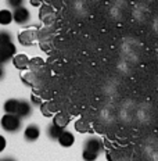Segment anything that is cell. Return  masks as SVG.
<instances>
[{
    "label": "cell",
    "instance_id": "1",
    "mask_svg": "<svg viewBox=\"0 0 158 161\" xmlns=\"http://www.w3.org/2000/svg\"><path fill=\"white\" fill-rule=\"evenodd\" d=\"M0 125L8 133L18 132V130L21 129V118H19L17 114H4V115L2 117Z\"/></svg>",
    "mask_w": 158,
    "mask_h": 161
},
{
    "label": "cell",
    "instance_id": "2",
    "mask_svg": "<svg viewBox=\"0 0 158 161\" xmlns=\"http://www.w3.org/2000/svg\"><path fill=\"white\" fill-rule=\"evenodd\" d=\"M39 36V32L36 29H26L18 35V42L24 46H31Z\"/></svg>",
    "mask_w": 158,
    "mask_h": 161
},
{
    "label": "cell",
    "instance_id": "3",
    "mask_svg": "<svg viewBox=\"0 0 158 161\" xmlns=\"http://www.w3.org/2000/svg\"><path fill=\"white\" fill-rule=\"evenodd\" d=\"M15 56V46L14 43H7V45L0 46V64H4L7 63L11 57Z\"/></svg>",
    "mask_w": 158,
    "mask_h": 161
},
{
    "label": "cell",
    "instance_id": "4",
    "mask_svg": "<svg viewBox=\"0 0 158 161\" xmlns=\"http://www.w3.org/2000/svg\"><path fill=\"white\" fill-rule=\"evenodd\" d=\"M13 17H14V21L18 25H24L31 19V14H29L28 8H25L24 6H22V7H18V8H14Z\"/></svg>",
    "mask_w": 158,
    "mask_h": 161
},
{
    "label": "cell",
    "instance_id": "5",
    "mask_svg": "<svg viewBox=\"0 0 158 161\" xmlns=\"http://www.w3.org/2000/svg\"><path fill=\"white\" fill-rule=\"evenodd\" d=\"M85 149L90 150V152H95L99 154L103 150V142L99 139V137H89V139L85 140Z\"/></svg>",
    "mask_w": 158,
    "mask_h": 161
},
{
    "label": "cell",
    "instance_id": "6",
    "mask_svg": "<svg viewBox=\"0 0 158 161\" xmlns=\"http://www.w3.org/2000/svg\"><path fill=\"white\" fill-rule=\"evenodd\" d=\"M24 136H25V140H28V142H35L36 139L40 136V129L38 125H31L26 126V129L24 130Z\"/></svg>",
    "mask_w": 158,
    "mask_h": 161
},
{
    "label": "cell",
    "instance_id": "7",
    "mask_svg": "<svg viewBox=\"0 0 158 161\" xmlns=\"http://www.w3.org/2000/svg\"><path fill=\"white\" fill-rule=\"evenodd\" d=\"M40 111L45 117H52L53 114L58 113V107H57L54 102H46L40 104Z\"/></svg>",
    "mask_w": 158,
    "mask_h": 161
},
{
    "label": "cell",
    "instance_id": "8",
    "mask_svg": "<svg viewBox=\"0 0 158 161\" xmlns=\"http://www.w3.org/2000/svg\"><path fill=\"white\" fill-rule=\"evenodd\" d=\"M39 17L43 22L50 24L53 21V18H54V11H53V8L50 6H42L39 11Z\"/></svg>",
    "mask_w": 158,
    "mask_h": 161
},
{
    "label": "cell",
    "instance_id": "9",
    "mask_svg": "<svg viewBox=\"0 0 158 161\" xmlns=\"http://www.w3.org/2000/svg\"><path fill=\"white\" fill-rule=\"evenodd\" d=\"M58 143L61 145L63 147H69V146H72L74 145V142H75V137H74V135L69 130H65L64 129L63 130V133L60 135V137L58 139Z\"/></svg>",
    "mask_w": 158,
    "mask_h": 161
},
{
    "label": "cell",
    "instance_id": "10",
    "mask_svg": "<svg viewBox=\"0 0 158 161\" xmlns=\"http://www.w3.org/2000/svg\"><path fill=\"white\" fill-rule=\"evenodd\" d=\"M13 63H14L15 68H18V69H25L31 64L29 58L25 54H15L14 58H13Z\"/></svg>",
    "mask_w": 158,
    "mask_h": 161
},
{
    "label": "cell",
    "instance_id": "11",
    "mask_svg": "<svg viewBox=\"0 0 158 161\" xmlns=\"http://www.w3.org/2000/svg\"><path fill=\"white\" fill-rule=\"evenodd\" d=\"M32 113V108H31V104L25 100H19V104H18V110H17V115L19 118H25L28 117L29 114Z\"/></svg>",
    "mask_w": 158,
    "mask_h": 161
},
{
    "label": "cell",
    "instance_id": "12",
    "mask_svg": "<svg viewBox=\"0 0 158 161\" xmlns=\"http://www.w3.org/2000/svg\"><path fill=\"white\" fill-rule=\"evenodd\" d=\"M18 104H19V100L17 99H8L7 102L4 103V111L6 114H17V110H18Z\"/></svg>",
    "mask_w": 158,
    "mask_h": 161
},
{
    "label": "cell",
    "instance_id": "13",
    "mask_svg": "<svg viewBox=\"0 0 158 161\" xmlns=\"http://www.w3.org/2000/svg\"><path fill=\"white\" fill-rule=\"evenodd\" d=\"M53 122L56 124V125H58L60 128H65L67 125H68V122H69V117L67 115V114H64V113H57L56 115H54V119H53Z\"/></svg>",
    "mask_w": 158,
    "mask_h": 161
},
{
    "label": "cell",
    "instance_id": "14",
    "mask_svg": "<svg viewBox=\"0 0 158 161\" xmlns=\"http://www.w3.org/2000/svg\"><path fill=\"white\" fill-rule=\"evenodd\" d=\"M11 21H14L13 11H10V10H0V24L2 25H10Z\"/></svg>",
    "mask_w": 158,
    "mask_h": 161
},
{
    "label": "cell",
    "instance_id": "15",
    "mask_svg": "<svg viewBox=\"0 0 158 161\" xmlns=\"http://www.w3.org/2000/svg\"><path fill=\"white\" fill-rule=\"evenodd\" d=\"M63 130H64L63 128H60L58 125H56V124L53 122V124H50L47 128V136L52 137V139H58L60 135L63 133Z\"/></svg>",
    "mask_w": 158,
    "mask_h": 161
},
{
    "label": "cell",
    "instance_id": "16",
    "mask_svg": "<svg viewBox=\"0 0 158 161\" xmlns=\"http://www.w3.org/2000/svg\"><path fill=\"white\" fill-rule=\"evenodd\" d=\"M11 43V33L8 31H0V46Z\"/></svg>",
    "mask_w": 158,
    "mask_h": 161
},
{
    "label": "cell",
    "instance_id": "17",
    "mask_svg": "<svg viewBox=\"0 0 158 161\" xmlns=\"http://www.w3.org/2000/svg\"><path fill=\"white\" fill-rule=\"evenodd\" d=\"M75 129L78 130L80 133H85L87 129H89V125H87V122L85 119H78L75 122Z\"/></svg>",
    "mask_w": 158,
    "mask_h": 161
},
{
    "label": "cell",
    "instance_id": "18",
    "mask_svg": "<svg viewBox=\"0 0 158 161\" xmlns=\"http://www.w3.org/2000/svg\"><path fill=\"white\" fill-rule=\"evenodd\" d=\"M97 156H99L97 153H95V152H90V150H86V149H83L82 157H83V160H85V161H95V160L97 158Z\"/></svg>",
    "mask_w": 158,
    "mask_h": 161
},
{
    "label": "cell",
    "instance_id": "19",
    "mask_svg": "<svg viewBox=\"0 0 158 161\" xmlns=\"http://www.w3.org/2000/svg\"><path fill=\"white\" fill-rule=\"evenodd\" d=\"M22 79H24V82L28 83V85H33L36 80V75H35V72H29V74H26V75L22 76Z\"/></svg>",
    "mask_w": 158,
    "mask_h": 161
},
{
    "label": "cell",
    "instance_id": "20",
    "mask_svg": "<svg viewBox=\"0 0 158 161\" xmlns=\"http://www.w3.org/2000/svg\"><path fill=\"white\" fill-rule=\"evenodd\" d=\"M43 65V61L40 58H38V57H36V58H32L31 60V64H29V67H31V68H33V69H38V68H40V67Z\"/></svg>",
    "mask_w": 158,
    "mask_h": 161
},
{
    "label": "cell",
    "instance_id": "21",
    "mask_svg": "<svg viewBox=\"0 0 158 161\" xmlns=\"http://www.w3.org/2000/svg\"><path fill=\"white\" fill-rule=\"evenodd\" d=\"M7 4L13 8H18V7H22L24 0H7Z\"/></svg>",
    "mask_w": 158,
    "mask_h": 161
},
{
    "label": "cell",
    "instance_id": "22",
    "mask_svg": "<svg viewBox=\"0 0 158 161\" xmlns=\"http://www.w3.org/2000/svg\"><path fill=\"white\" fill-rule=\"evenodd\" d=\"M140 118H142V121H147V118H150V113H147V110L144 108L140 111Z\"/></svg>",
    "mask_w": 158,
    "mask_h": 161
},
{
    "label": "cell",
    "instance_id": "23",
    "mask_svg": "<svg viewBox=\"0 0 158 161\" xmlns=\"http://www.w3.org/2000/svg\"><path fill=\"white\" fill-rule=\"evenodd\" d=\"M4 147H6V139L2 135H0V153L4 150Z\"/></svg>",
    "mask_w": 158,
    "mask_h": 161
},
{
    "label": "cell",
    "instance_id": "24",
    "mask_svg": "<svg viewBox=\"0 0 158 161\" xmlns=\"http://www.w3.org/2000/svg\"><path fill=\"white\" fill-rule=\"evenodd\" d=\"M32 102L35 103V104H42V99H39V97L36 96V95L32 96Z\"/></svg>",
    "mask_w": 158,
    "mask_h": 161
},
{
    "label": "cell",
    "instance_id": "25",
    "mask_svg": "<svg viewBox=\"0 0 158 161\" xmlns=\"http://www.w3.org/2000/svg\"><path fill=\"white\" fill-rule=\"evenodd\" d=\"M153 29H154V32H155L157 35H158V17H157L155 19H154V24H153Z\"/></svg>",
    "mask_w": 158,
    "mask_h": 161
},
{
    "label": "cell",
    "instance_id": "26",
    "mask_svg": "<svg viewBox=\"0 0 158 161\" xmlns=\"http://www.w3.org/2000/svg\"><path fill=\"white\" fill-rule=\"evenodd\" d=\"M29 2H31L32 6H40L43 2H45V0H29Z\"/></svg>",
    "mask_w": 158,
    "mask_h": 161
},
{
    "label": "cell",
    "instance_id": "27",
    "mask_svg": "<svg viewBox=\"0 0 158 161\" xmlns=\"http://www.w3.org/2000/svg\"><path fill=\"white\" fill-rule=\"evenodd\" d=\"M3 76H4V68H3V65L0 64V79H2Z\"/></svg>",
    "mask_w": 158,
    "mask_h": 161
},
{
    "label": "cell",
    "instance_id": "28",
    "mask_svg": "<svg viewBox=\"0 0 158 161\" xmlns=\"http://www.w3.org/2000/svg\"><path fill=\"white\" fill-rule=\"evenodd\" d=\"M0 161H15V160H13V158H3V160H0Z\"/></svg>",
    "mask_w": 158,
    "mask_h": 161
},
{
    "label": "cell",
    "instance_id": "29",
    "mask_svg": "<svg viewBox=\"0 0 158 161\" xmlns=\"http://www.w3.org/2000/svg\"><path fill=\"white\" fill-rule=\"evenodd\" d=\"M157 54H158V49H157Z\"/></svg>",
    "mask_w": 158,
    "mask_h": 161
}]
</instances>
